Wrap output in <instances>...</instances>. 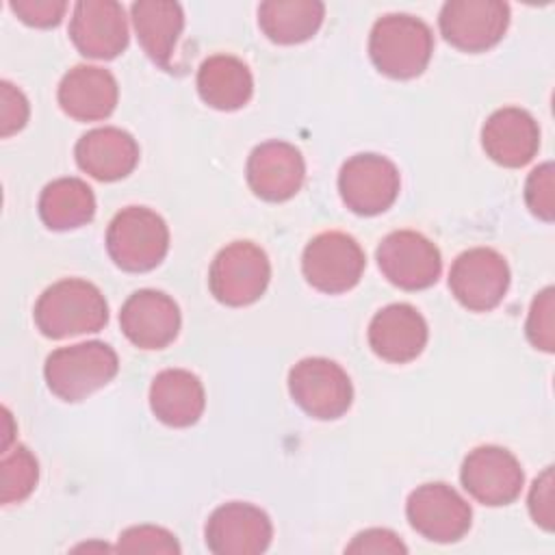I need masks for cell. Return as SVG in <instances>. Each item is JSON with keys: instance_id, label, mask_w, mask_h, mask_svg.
I'll return each instance as SVG.
<instances>
[{"instance_id": "23", "label": "cell", "mask_w": 555, "mask_h": 555, "mask_svg": "<svg viewBox=\"0 0 555 555\" xmlns=\"http://www.w3.org/2000/svg\"><path fill=\"white\" fill-rule=\"evenodd\" d=\"M197 91L208 106L217 111H236L249 102L254 78L241 59L232 54H215L199 65Z\"/></svg>"}, {"instance_id": "24", "label": "cell", "mask_w": 555, "mask_h": 555, "mask_svg": "<svg viewBox=\"0 0 555 555\" xmlns=\"http://www.w3.org/2000/svg\"><path fill=\"white\" fill-rule=\"evenodd\" d=\"M132 24L147 56L169 69L176 41L184 26L182 7L169 0H139L132 4Z\"/></svg>"}, {"instance_id": "32", "label": "cell", "mask_w": 555, "mask_h": 555, "mask_svg": "<svg viewBox=\"0 0 555 555\" xmlns=\"http://www.w3.org/2000/svg\"><path fill=\"white\" fill-rule=\"evenodd\" d=\"M28 100L11 82H0V134L9 137L24 128L28 121Z\"/></svg>"}, {"instance_id": "21", "label": "cell", "mask_w": 555, "mask_h": 555, "mask_svg": "<svg viewBox=\"0 0 555 555\" xmlns=\"http://www.w3.org/2000/svg\"><path fill=\"white\" fill-rule=\"evenodd\" d=\"M137 160L139 145L132 134L121 128H95L76 143L78 167L95 180H119L137 167Z\"/></svg>"}, {"instance_id": "22", "label": "cell", "mask_w": 555, "mask_h": 555, "mask_svg": "<svg viewBox=\"0 0 555 555\" xmlns=\"http://www.w3.org/2000/svg\"><path fill=\"white\" fill-rule=\"evenodd\" d=\"M204 386L197 375L184 369L160 371L150 386V408L169 427H189L204 412Z\"/></svg>"}, {"instance_id": "28", "label": "cell", "mask_w": 555, "mask_h": 555, "mask_svg": "<svg viewBox=\"0 0 555 555\" xmlns=\"http://www.w3.org/2000/svg\"><path fill=\"white\" fill-rule=\"evenodd\" d=\"M525 332L529 343L546 353L555 349V291L546 286L540 291L529 308V317L525 323Z\"/></svg>"}, {"instance_id": "26", "label": "cell", "mask_w": 555, "mask_h": 555, "mask_svg": "<svg viewBox=\"0 0 555 555\" xmlns=\"http://www.w3.org/2000/svg\"><path fill=\"white\" fill-rule=\"evenodd\" d=\"M93 191L80 178H59L41 191L39 215L50 230L80 228L93 219Z\"/></svg>"}, {"instance_id": "13", "label": "cell", "mask_w": 555, "mask_h": 555, "mask_svg": "<svg viewBox=\"0 0 555 555\" xmlns=\"http://www.w3.org/2000/svg\"><path fill=\"white\" fill-rule=\"evenodd\" d=\"M464 490L483 505H507L522 490L520 462L503 447L486 444L473 449L460 473Z\"/></svg>"}, {"instance_id": "1", "label": "cell", "mask_w": 555, "mask_h": 555, "mask_svg": "<svg viewBox=\"0 0 555 555\" xmlns=\"http://www.w3.org/2000/svg\"><path fill=\"white\" fill-rule=\"evenodd\" d=\"M108 321V306L98 286L67 278L46 288L35 306V323L48 338L98 332Z\"/></svg>"}, {"instance_id": "6", "label": "cell", "mask_w": 555, "mask_h": 555, "mask_svg": "<svg viewBox=\"0 0 555 555\" xmlns=\"http://www.w3.org/2000/svg\"><path fill=\"white\" fill-rule=\"evenodd\" d=\"M293 401L310 416L332 421L343 416L353 399L349 375L327 358H304L288 373Z\"/></svg>"}, {"instance_id": "20", "label": "cell", "mask_w": 555, "mask_h": 555, "mask_svg": "<svg viewBox=\"0 0 555 555\" xmlns=\"http://www.w3.org/2000/svg\"><path fill=\"white\" fill-rule=\"evenodd\" d=\"M115 76L95 65H76L59 85V104L65 115L78 121H98L108 117L117 104Z\"/></svg>"}, {"instance_id": "19", "label": "cell", "mask_w": 555, "mask_h": 555, "mask_svg": "<svg viewBox=\"0 0 555 555\" xmlns=\"http://www.w3.org/2000/svg\"><path fill=\"white\" fill-rule=\"evenodd\" d=\"M481 145L494 163L503 167H522L540 147V128L522 108H499L481 128Z\"/></svg>"}, {"instance_id": "27", "label": "cell", "mask_w": 555, "mask_h": 555, "mask_svg": "<svg viewBox=\"0 0 555 555\" xmlns=\"http://www.w3.org/2000/svg\"><path fill=\"white\" fill-rule=\"evenodd\" d=\"M39 464L35 455L17 444L0 462V503L11 505L24 501L37 486Z\"/></svg>"}, {"instance_id": "33", "label": "cell", "mask_w": 555, "mask_h": 555, "mask_svg": "<svg viewBox=\"0 0 555 555\" xmlns=\"http://www.w3.org/2000/svg\"><path fill=\"white\" fill-rule=\"evenodd\" d=\"M553 466H546L544 473L533 481L529 492V514L546 531H553L555 509H553Z\"/></svg>"}, {"instance_id": "3", "label": "cell", "mask_w": 555, "mask_h": 555, "mask_svg": "<svg viewBox=\"0 0 555 555\" xmlns=\"http://www.w3.org/2000/svg\"><path fill=\"white\" fill-rule=\"evenodd\" d=\"M119 369L117 353L100 340L78 343L52 351L43 375L48 388L63 401H80L106 386Z\"/></svg>"}, {"instance_id": "9", "label": "cell", "mask_w": 555, "mask_h": 555, "mask_svg": "<svg viewBox=\"0 0 555 555\" xmlns=\"http://www.w3.org/2000/svg\"><path fill=\"white\" fill-rule=\"evenodd\" d=\"M438 24L453 48L483 52L503 39L509 7L501 0H449L440 9Z\"/></svg>"}, {"instance_id": "29", "label": "cell", "mask_w": 555, "mask_h": 555, "mask_svg": "<svg viewBox=\"0 0 555 555\" xmlns=\"http://www.w3.org/2000/svg\"><path fill=\"white\" fill-rule=\"evenodd\" d=\"M115 548L121 553H180L176 535L154 525L128 527L121 531Z\"/></svg>"}, {"instance_id": "4", "label": "cell", "mask_w": 555, "mask_h": 555, "mask_svg": "<svg viewBox=\"0 0 555 555\" xmlns=\"http://www.w3.org/2000/svg\"><path fill=\"white\" fill-rule=\"evenodd\" d=\"M106 249L124 271H150L169 249V230L160 215L145 206L119 210L106 230Z\"/></svg>"}, {"instance_id": "30", "label": "cell", "mask_w": 555, "mask_h": 555, "mask_svg": "<svg viewBox=\"0 0 555 555\" xmlns=\"http://www.w3.org/2000/svg\"><path fill=\"white\" fill-rule=\"evenodd\" d=\"M555 169L553 163H542L535 167L525 184V202L529 210L542 219L553 221L555 217Z\"/></svg>"}, {"instance_id": "25", "label": "cell", "mask_w": 555, "mask_h": 555, "mask_svg": "<svg viewBox=\"0 0 555 555\" xmlns=\"http://www.w3.org/2000/svg\"><path fill=\"white\" fill-rule=\"evenodd\" d=\"M325 15V4L319 0H267L258 7V24L262 33L282 46H293L310 39Z\"/></svg>"}, {"instance_id": "12", "label": "cell", "mask_w": 555, "mask_h": 555, "mask_svg": "<svg viewBox=\"0 0 555 555\" xmlns=\"http://www.w3.org/2000/svg\"><path fill=\"white\" fill-rule=\"evenodd\" d=\"M408 520L431 542H455L470 529V505L447 483H423L405 505Z\"/></svg>"}, {"instance_id": "17", "label": "cell", "mask_w": 555, "mask_h": 555, "mask_svg": "<svg viewBox=\"0 0 555 555\" xmlns=\"http://www.w3.org/2000/svg\"><path fill=\"white\" fill-rule=\"evenodd\" d=\"M306 176L301 152L286 141H267L254 147L247 158L249 189L267 202L293 197Z\"/></svg>"}, {"instance_id": "5", "label": "cell", "mask_w": 555, "mask_h": 555, "mask_svg": "<svg viewBox=\"0 0 555 555\" xmlns=\"http://www.w3.org/2000/svg\"><path fill=\"white\" fill-rule=\"evenodd\" d=\"M269 278L271 264L267 254L251 241H234L215 256L208 284L217 301L247 306L264 293Z\"/></svg>"}, {"instance_id": "34", "label": "cell", "mask_w": 555, "mask_h": 555, "mask_svg": "<svg viewBox=\"0 0 555 555\" xmlns=\"http://www.w3.org/2000/svg\"><path fill=\"white\" fill-rule=\"evenodd\" d=\"M347 553H408V548L388 529H366L353 538Z\"/></svg>"}, {"instance_id": "31", "label": "cell", "mask_w": 555, "mask_h": 555, "mask_svg": "<svg viewBox=\"0 0 555 555\" xmlns=\"http://www.w3.org/2000/svg\"><path fill=\"white\" fill-rule=\"evenodd\" d=\"M9 7L24 24L37 28L56 26L67 11L63 0H11Z\"/></svg>"}, {"instance_id": "15", "label": "cell", "mask_w": 555, "mask_h": 555, "mask_svg": "<svg viewBox=\"0 0 555 555\" xmlns=\"http://www.w3.org/2000/svg\"><path fill=\"white\" fill-rule=\"evenodd\" d=\"M69 37L89 59H115L128 46L124 7L115 0H80L74 4Z\"/></svg>"}, {"instance_id": "8", "label": "cell", "mask_w": 555, "mask_h": 555, "mask_svg": "<svg viewBox=\"0 0 555 555\" xmlns=\"http://www.w3.org/2000/svg\"><path fill=\"white\" fill-rule=\"evenodd\" d=\"M509 286L505 258L490 247H475L460 254L449 273V288L455 299L473 310L488 312L501 304Z\"/></svg>"}, {"instance_id": "18", "label": "cell", "mask_w": 555, "mask_h": 555, "mask_svg": "<svg viewBox=\"0 0 555 555\" xmlns=\"http://www.w3.org/2000/svg\"><path fill=\"white\" fill-rule=\"evenodd\" d=\"M427 343V323L410 304H390L369 323V345L386 362L405 364L421 356Z\"/></svg>"}, {"instance_id": "2", "label": "cell", "mask_w": 555, "mask_h": 555, "mask_svg": "<svg viewBox=\"0 0 555 555\" xmlns=\"http://www.w3.org/2000/svg\"><path fill=\"white\" fill-rule=\"evenodd\" d=\"M434 52L429 26L405 13H390L375 22L369 37L373 65L390 78H414L423 74Z\"/></svg>"}, {"instance_id": "10", "label": "cell", "mask_w": 555, "mask_h": 555, "mask_svg": "<svg viewBox=\"0 0 555 555\" xmlns=\"http://www.w3.org/2000/svg\"><path fill=\"white\" fill-rule=\"evenodd\" d=\"M375 256L384 278L403 291L427 288L442 271L438 247L414 230L390 232Z\"/></svg>"}, {"instance_id": "11", "label": "cell", "mask_w": 555, "mask_h": 555, "mask_svg": "<svg viewBox=\"0 0 555 555\" xmlns=\"http://www.w3.org/2000/svg\"><path fill=\"white\" fill-rule=\"evenodd\" d=\"M399 171L379 154H356L338 173V191L356 215H379L392 206L399 195Z\"/></svg>"}, {"instance_id": "7", "label": "cell", "mask_w": 555, "mask_h": 555, "mask_svg": "<svg viewBox=\"0 0 555 555\" xmlns=\"http://www.w3.org/2000/svg\"><path fill=\"white\" fill-rule=\"evenodd\" d=\"M301 269L312 288L327 295L345 293L362 278L364 251L345 232H323L306 245Z\"/></svg>"}, {"instance_id": "16", "label": "cell", "mask_w": 555, "mask_h": 555, "mask_svg": "<svg viewBox=\"0 0 555 555\" xmlns=\"http://www.w3.org/2000/svg\"><path fill=\"white\" fill-rule=\"evenodd\" d=\"M119 325L132 345L163 349L178 336L180 310L169 295L143 288L132 293L121 306Z\"/></svg>"}, {"instance_id": "14", "label": "cell", "mask_w": 555, "mask_h": 555, "mask_svg": "<svg viewBox=\"0 0 555 555\" xmlns=\"http://www.w3.org/2000/svg\"><path fill=\"white\" fill-rule=\"evenodd\" d=\"M269 516L251 505L232 501L217 507L206 522V546L217 555H256L271 544Z\"/></svg>"}]
</instances>
